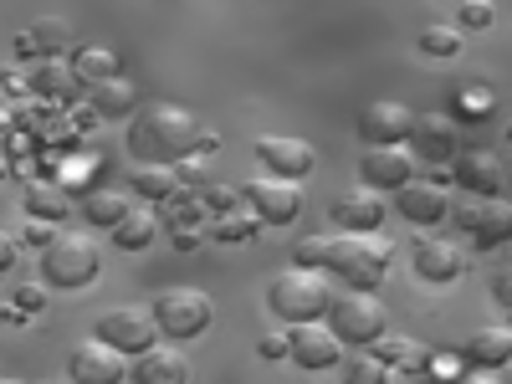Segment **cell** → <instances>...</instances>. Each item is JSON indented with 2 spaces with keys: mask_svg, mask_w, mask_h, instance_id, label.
Wrapping results in <instances>:
<instances>
[{
  "mask_svg": "<svg viewBox=\"0 0 512 384\" xmlns=\"http://www.w3.org/2000/svg\"><path fill=\"white\" fill-rule=\"evenodd\" d=\"M292 256H297L292 267H318L333 282H349V292H374L384 277H390L395 246L384 241V236H374V231H364V236L344 231V236H333V241H303Z\"/></svg>",
  "mask_w": 512,
  "mask_h": 384,
  "instance_id": "6da1fadb",
  "label": "cell"
},
{
  "mask_svg": "<svg viewBox=\"0 0 512 384\" xmlns=\"http://www.w3.org/2000/svg\"><path fill=\"white\" fill-rule=\"evenodd\" d=\"M200 118L180 103H144L128 118V154H139V164H180L195 154Z\"/></svg>",
  "mask_w": 512,
  "mask_h": 384,
  "instance_id": "7a4b0ae2",
  "label": "cell"
},
{
  "mask_svg": "<svg viewBox=\"0 0 512 384\" xmlns=\"http://www.w3.org/2000/svg\"><path fill=\"white\" fill-rule=\"evenodd\" d=\"M333 303V277L318 267H287L267 287V308L292 328V323H318Z\"/></svg>",
  "mask_w": 512,
  "mask_h": 384,
  "instance_id": "3957f363",
  "label": "cell"
},
{
  "mask_svg": "<svg viewBox=\"0 0 512 384\" xmlns=\"http://www.w3.org/2000/svg\"><path fill=\"white\" fill-rule=\"evenodd\" d=\"M103 272V251L93 236H52L47 246H41V277H47V287L57 292H82L93 287Z\"/></svg>",
  "mask_w": 512,
  "mask_h": 384,
  "instance_id": "277c9868",
  "label": "cell"
},
{
  "mask_svg": "<svg viewBox=\"0 0 512 384\" xmlns=\"http://www.w3.org/2000/svg\"><path fill=\"white\" fill-rule=\"evenodd\" d=\"M154 328L169 338V344H190V338H200L210 323H216V303H210L205 292L195 287H169L154 297Z\"/></svg>",
  "mask_w": 512,
  "mask_h": 384,
  "instance_id": "5b68a950",
  "label": "cell"
},
{
  "mask_svg": "<svg viewBox=\"0 0 512 384\" xmlns=\"http://www.w3.org/2000/svg\"><path fill=\"white\" fill-rule=\"evenodd\" d=\"M323 318H328L323 328L338 338V344H349V349H369L374 338L384 333V308H379L374 292H344V297L333 292V303H328Z\"/></svg>",
  "mask_w": 512,
  "mask_h": 384,
  "instance_id": "8992f818",
  "label": "cell"
},
{
  "mask_svg": "<svg viewBox=\"0 0 512 384\" xmlns=\"http://www.w3.org/2000/svg\"><path fill=\"white\" fill-rule=\"evenodd\" d=\"M93 338H98V344H108L113 354L134 359V354H144L154 338H159V328H154V313L149 308H108V313H98Z\"/></svg>",
  "mask_w": 512,
  "mask_h": 384,
  "instance_id": "52a82bcc",
  "label": "cell"
},
{
  "mask_svg": "<svg viewBox=\"0 0 512 384\" xmlns=\"http://www.w3.org/2000/svg\"><path fill=\"white\" fill-rule=\"evenodd\" d=\"M241 200L251 205V216L262 226H292L303 216V190L292 180H272V175H256L241 185Z\"/></svg>",
  "mask_w": 512,
  "mask_h": 384,
  "instance_id": "ba28073f",
  "label": "cell"
},
{
  "mask_svg": "<svg viewBox=\"0 0 512 384\" xmlns=\"http://www.w3.org/2000/svg\"><path fill=\"white\" fill-rule=\"evenodd\" d=\"M256 159H262L272 180H292V185L318 169V149L308 139H287V134H262L256 139Z\"/></svg>",
  "mask_w": 512,
  "mask_h": 384,
  "instance_id": "9c48e42d",
  "label": "cell"
},
{
  "mask_svg": "<svg viewBox=\"0 0 512 384\" xmlns=\"http://www.w3.org/2000/svg\"><path fill=\"white\" fill-rule=\"evenodd\" d=\"M451 180L466 190V195H477V200H502L507 190V164L487 149H456L451 154Z\"/></svg>",
  "mask_w": 512,
  "mask_h": 384,
  "instance_id": "30bf717a",
  "label": "cell"
},
{
  "mask_svg": "<svg viewBox=\"0 0 512 384\" xmlns=\"http://www.w3.org/2000/svg\"><path fill=\"white\" fill-rule=\"evenodd\" d=\"M287 359L297 369L308 374H323V369H338V359H344V344L323 328V323H292L287 333Z\"/></svg>",
  "mask_w": 512,
  "mask_h": 384,
  "instance_id": "8fae6325",
  "label": "cell"
},
{
  "mask_svg": "<svg viewBox=\"0 0 512 384\" xmlns=\"http://www.w3.org/2000/svg\"><path fill=\"white\" fill-rule=\"evenodd\" d=\"M410 118H415V108H405L400 98H374V103L359 113V139H364L369 149L405 144V139H410Z\"/></svg>",
  "mask_w": 512,
  "mask_h": 384,
  "instance_id": "7c38bea8",
  "label": "cell"
},
{
  "mask_svg": "<svg viewBox=\"0 0 512 384\" xmlns=\"http://www.w3.org/2000/svg\"><path fill=\"white\" fill-rule=\"evenodd\" d=\"M456 226L472 236L477 251H497L512 231V210H507V200H472L456 210Z\"/></svg>",
  "mask_w": 512,
  "mask_h": 384,
  "instance_id": "4fadbf2b",
  "label": "cell"
},
{
  "mask_svg": "<svg viewBox=\"0 0 512 384\" xmlns=\"http://www.w3.org/2000/svg\"><path fill=\"white\" fill-rule=\"evenodd\" d=\"M67 374H72V384H123L128 364H123V354L98 344V338H82V344L67 349Z\"/></svg>",
  "mask_w": 512,
  "mask_h": 384,
  "instance_id": "5bb4252c",
  "label": "cell"
},
{
  "mask_svg": "<svg viewBox=\"0 0 512 384\" xmlns=\"http://www.w3.org/2000/svg\"><path fill=\"white\" fill-rule=\"evenodd\" d=\"M410 267H415V277H420V282L446 287V282H456V277L466 272V251H461L456 241L425 236V241H415V251H410Z\"/></svg>",
  "mask_w": 512,
  "mask_h": 384,
  "instance_id": "9a60e30c",
  "label": "cell"
},
{
  "mask_svg": "<svg viewBox=\"0 0 512 384\" xmlns=\"http://www.w3.org/2000/svg\"><path fill=\"white\" fill-rule=\"evenodd\" d=\"M62 52H72V21H62V16H41L16 36L21 62H62Z\"/></svg>",
  "mask_w": 512,
  "mask_h": 384,
  "instance_id": "2e32d148",
  "label": "cell"
},
{
  "mask_svg": "<svg viewBox=\"0 0 512 384\" xmlns=\"http://www.w3.org/2000/svg\"><path fill=\"white\" fill-rule=\"evenodd\" d=\"M123 379L128 384H190V359L169 344H149L144 354H134Z\"/></svg>",
  "mask_w": 512,
  "mask_h": 384,
  "instance_id": "e0dca14e",
  "label": "cell"
},
{
  "mask_svg": "<svg viewBox=\"0 0 512 384\" xmlns=\"http://www.w3.org/2000/svg\"><path fill=\"white\" fill-rule=\"evenodd\" d=\"M405 149H410L415 159H431V164L451 159V154H456V128H451V118H446V113H415Z\"/></svg>",
  "mask_w": 512,
  "mask_h": 384,
  "instance_id": "ac0fdd59",
  "label": "cell"
},
{
  "mask_svg": "<svg viewBox=\"0 0 512 384\" xmlns=\"http://www.w3.org/2000/svg\"><path fill=\"white\" fill-rule=\"evenodd\" d=\"M415 180V154L405 144H390V149H369L364 154V185L369 190H400Z\"/></svg>",
  "mask_w": 512,
  "mask_h": 384,
  "instance_id": "d6986e66",
  "label": "cell"
},
{
  "mask_svg": "<svg viewBox=\"0 0 512 384\" xmlns=\"http://www.w3.org/2000/svg\"><path fill=\"white\" fill-rule=\"evenodd\" d=\"M328 216H333V226H338V231H354V236H364V231H379V226H384V216H390V205H384L374 190H354V195H338Z\"/></svg>",
  "mask_w": 512,
  "mask_h": 384,
  "instance_id": "ffe728a7",
  "label": "cell"
},
{
  "mask_svg": "<svg viewBox=\"0 0 512 384\" xmlns=\"http://www.w3.org/2000/svg\"><path fill=\"white\" fill-rule=\"evenodd\" d=\"M395 195H400V216H405L410 226H441V221L451 216L441 185H431V180H410V185H400Z\"/></svg>",
  "mask_w": 512,
  "mask_h": 384,
  "instance_id": "44dd1931",
  "label": "cell"
},
{
  "mask_svg": "<svg viewBox=\"0 0 512 384\" xmlns=\"http://www.w3.org/2000/svg\"><path fill=\"white\" fill-rule=\"evenodd\" d=\"M461 359H466V369H502L507 359H512V333L497 323V328H482V333H472L466 338V349H461Z\"/></svg>",
  "mask_w": 512,
  "mask_h": 384,
  "instance_id": "7402d4cb",
  "label": "cell"
},
{
  "mask_svg": "<svg viewBox=\"0 0 512 384\" xmlns=\"http://www.w3.org/2000/svg\"><path fill=\"white\" fill-rule=\"evenodd\" d=\"M159 226H164V221H159L154 205H128L123 221L113 226V246H118V251H144V246H154Z\"/></svg>",
  "mask_w": 512,
  "mask_h": 384,
  "instance_id": "603a6c76",
  "label": "cell"
},
{
  "mask_svg": "<svg viewBox=\"0 0 512 384\" xmlns=\"http://www.w3.org/2000/svg\"><path fill=\"white\" fill-rule=\"evenodd\" d=\"M88 108H93L98 118H134L139 93H134V82L108 77V82H93V88H88Z\"/></svg>",
  "mask_w": 512,
  "mask_h": 384,
  "instance_id": "cb8c5ba5",
  "label": "cell"
},
{
  "mask_svg": "<svg viewBox=\"0 0 512 384\" xmlns=\"http://www.w3.org/2000/svg\"><path fill=\"white\" fill-rule=\"evenodd\" d=\"M128 190L144 195V200H154V205H164V200H175L185 185H180V175H175V164H134Z\"/></svg>",
  "mask_w": 512,
  "mask_h": 384,
  "instance_id": "d4e9b609",
  "label": "cell"
},
{
  "mask_svg": "<svg viewBox=\"0 0 512 384\" xmlns=\"http://www.w3.org/2000/svg\"><path fill=\"white\" fill-rule=\"evenodd\" d=\"M21 210H26V221H62L67 210H72V195L62 185H47V180H31L26 195H21Z\"/></svg>",
  "mask_w": 512,
  "mask_h": 384,
  "instance_id": "484cf974",
  "label": "cell"
},
{
  "mask_svg": "<svg viewBox=\"0 0 512 384\" xmlns=\"http://www.w3.org/2000/svg\"><path fill=\"white\" fill-rule=\"evenodd\" d=\"M123 210H128V195H118L113 185H93V190H82V216H88V226L113 231V226L123 221Z\"/></svg>",
  "mask_w": 512,
  "mask_h": 384,
  "instance_id": "4316f807",
  "label": "cell"
},
{
  "mask_svg": "<svg viewBox=\"0 0 512 384\" xmlns=\"http://www.w3.org/2000/svg\"><path fill=\"white\" fill-rule=\"evenodd\" d=\"M26 88H31L41 103H62V98L77 93V77H72V67H62V62H41V67L26 77Z\"/></svg>",
  "mask_w": 512,
  "mask_h": 384,
  "instance_id": "83f0119b",
  "label": "cell"
},
{
  "mask_svg": "<svg viewBox=\"0 0 512 384\" xmlns=\"http://www.w3.org/2000/svg\"><path fill=\"white\" fill-rule=\"evenodd\" d=\"M369 354H374L384 369H425V359H431V354L415 344V338H390V333H379L374 344H369Z\"/></svg>",
  "mask_w": 512,
  "mask_h": 384,
  "instance_id": "f1b7e54d",
  "label": "cell"
},
{
  "mask_svg": "<svg viewBox=\"0 0 512 384\" xmlns=\"http://www.w3.org/2000/svg\"><path fill=\"white\" fill-rule=\"evenodd\" d=\"M72 77L77 82H108V77H118V52L113 47H77L72 52Z\"/></svg>",
  "mask_w": 512,
  "mask_h": 384,
  "instance_id": "f546056e",
  "label": "cell"
},
{
  "mask_svg": "<svg viewBox=\"0 0 512 384\" xmlns=\"http://www.w3.org/2000/svg\"><path fill=\"white\" fill-rule=\"evenodd\" d=\"M338 374H344V384H390V369H384L374 354L338 359Z\"/></svg>",
  "mask_w": 512,
  "mask_h": 384,
  "instance_id": "4dcf8cb0",
  "label": "cell"
},
{
  "mask_svg": "<svg viewBox=\"0 0 512 384\" xmlns=\"http://www.w3.org/2000/svg\"><path fill=\"white\" fill-rule=\"evenodd\" d=\"M461 31L456 26H425L420 31V57H456L461 52Z\"/></svg>",
  "mask_w": 512,
  "mask_h": 384,
  "instance_id": "1f68e13d",
  "label": "cell"
},
{
  "mask_svg": "<svg viewBox=\"0 0 512 384\" xmlns=\"http://www.w3.org/2000/svg\"><path fill=\"white\" fill-rule=\"evenodd\" d=\"M492 21H497V6H492V0H461L456 31H487Z\"/></svg>",
  "mask_w": 512,
  "mask_h": 384,
  "instance_id": "d6a6232c",
  "label": "cell"
},
{
  "mask_svg": "<svg viewBox=\"0 0 512 384\" xmlns=\"http://www.w3.org/2000/svg\"><path fill=\"white\" fill-rule=\"evenodd\" d=\"M256 226H262L256 216H221V221H216V241L241 246V241H251V236H256Z\"/></svg>",
  "mask_w": 512,
  "mask_h": 384,
  "instance_id": "836d02e7",
  "label": "cell"
},
{
  "mask_svg": "<svg viewBox=\"0 0 512 384\" xmlns=\"http://www.w3.org/2000/svg\"><path fill=\"white\" fill-rule=\"evenodd\" d=\"M492 108H497V98L482 88V82H477V88H466V93L456 98V113H461V118H492Z\"/></svg>",
  "mask_w": 512,
  "mask_h": 384,
  "instance_id": "e575fe53",
  "label": "cell"
},
{
  "mask_svg": "<svg viewBox=\"0 0 512 384\" xmlns=\"http://www.w3.org/2000/svg\"><path fill=\"white\" fill-rule=\"evenodd\" d=\"M11 308H21V313H41V308H47V292H41V287H16V303Z\"/></svg>",
  "mask_w": 512,
  "mask_h": 384,
  "instance_id": "d590c367",
  "label": "cell"
},
{
  "mask_svg": "<svg viewBox=\"0 0 512 384\" xmlns=\"http://www.w3.org/2000/svg\"><path fill=\"white\" fill-rule=\"evenodd\" d=\"M21 262V236L16 231H0V272H11Z\"/></svg>",
  "mask_w": 512,
  "mask_h": 384,
  "instance_id": "8d00e7d4",
  "label": "cell"
},
{
  "mask_svg": "<svg viewBox=\"0 0 512 384\" xmlns=\"http://www.w3.org/2000/svg\"><path fill=\"white\" fill-rule=\"evenodd\" d=\"M205 205H210V210H221V216H231L236 190H231V185H205Z\"/></svg>",
  "mask_w": 512,
  "mask_h": 384,
  "instance_id": "74e56055",
  "label": "cell"
},
{
  "mask_svg": "<svg viewBox=\"0 0 512 384\" xmlns=\"http://www.w3.org/2000/svg\"><path fill=\"white\" fill-rule=\"evenodd\" d=\"M256 354L262 359H287V333H262L256 338Z\"/></svg>",
  "mask_w": 512,
  "mask_h": 384,
  "instance_id": "f35d334b",
  "label": "cell"
},
{
  "mask_svg": "<svg viewBox=\"0 0 512 384\" xmlns=\"http://www.w3.org/2000/svg\"><path fill=\"white\" fill-rule=\"evenodd\" d=\"M52 236H57V231H52V221H26V231H21V241H26V246H36V251L47 246Z\"/></svg>",
  "mask_w": 512,
  "mask_h": 384,
  "instance_id": "ab89813d",
  "label": "cell"
},
{
  "mask_svg": "<svg viewBox=\"0 0 512 384\" xmlns=\"http://www.w3.org/2000/svg\"><path fill=\"white\" fill-rule=\"evenodd\" d=\"M195 241H200V236H195L190 226H175V251H195Z\"/></svg>",
  "mask_w": 512,
  "mask_h": 384,
  "instance_id": "60d3db41",
  "label": "cell"
},
{
  "mask_svg": "<svg viewBox=\"0 0 512 384\" xmlns=\"http://www.w3.org/2000/svg\"><path fill=\"white\" fill-rule=\"evenodd\" d=\"M456 384H497V379H492V369H466Z\"/></svg>",
  "mask_w": 512,
  "mask_h": 384,
  "instance_id": "b9f144b4",
  "label": "cell"
},
{
  "mask_svg": "<svg viewBox=\"0 0 512 384\" xmlns=\"http://www.w3.org/2000/svg\"><path fill=\"white\" fill-rule=\"evenodd\" d=\"M216 144H221V139H216V134H205V128H200V139H195V149H200V154H216Z\"/></svg>",
  "mask_w": 512,
  "mask_h": 384,
  "instance_id": "7bdbcfd3",
  "label": "cell"
},
{
  "mask_svg": "<svg viewBox=\"0 0 512 384\" xmlns=\"http://www.w3.org/2000/svg\"><path fill=\"white\" fill-rule=\"evenodd\" d=\"M6 175H11V164H6V159H0V180H6Z\"/></svg>",
  "mask_w": 512,
  "mask_h": 384,
  "instance_id": "ee69618b",
  "label": "cell"
},
{
  "mask_svg": "<svg viewBox=\"0 0 512 384\" xmlns=\"http://www.w3.org/2000/svg\"><path fill=\"white\" fill-rule=\"evenodd\" d=\"M0 384H16V379H0Z\"/></svg>",
  "mask_w": 512,
  "mask_h": 384,
  "instance_id": "f6af8a7d",
  "label": "cell"
}]
</instances>
